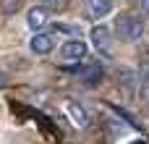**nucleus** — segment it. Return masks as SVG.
I'll return each instance as SVG.
<instances>
[{
  "label": "nucleus",
  "mask_w": 149,
  "mask_h": 144,
  "mask_svg": "<svg viewBox=\"0 0 149 144\" xmlns=\"http://www.w3.org/2000/svg\"><path fill=\"white\" fill-rule=\"evenodd\" d=\"M21 3H24V0H3V10H5V13H13V10L21 8Z\"/></svg>",
  "instance_id": "obj_9"
},
{
  "label": "nucleus",
  "mask_w": 149,
  "mask_h": 144,
  "mask_svg": "<svg viewBox=\"0 0 149 144\" xmlns=\"http://www.w3.org/2000/svg\"><path fill=\"white\" fill-rule=\"evenodd\" d=\"M0 84H3V81H0Z\"/></svg>",
  "instance_id": "obj_11"
},
{
  "label": "nucleus",
  "mask_w": 149,
  "mask_h": 144,
  "mask_svg": "<svg viewBox=\"0 0 149 144\" xmlns=\"http://www.w3.org/2000/svg\"><path fill=\"white\" fill-rule=\"evenodd\" d=\"M26 24H29V29L42 31V29L50 24V13H47L45 8H31V10H29V16H26Z\"/></svg>",
  "instance_id": "obj_8"
},
{
  "label": "nucleus",
  "mask_w": 149,
  "mask_h": 144,
  "mask_svg": "<svg viewBox=\"0 0 149 144\" xmlns=\"http://www.w3.org/2000/svg\"><path fill=\"white\" fill-rule=\"evenodd\" d=\"M65 115H68V121L73 123V126H79V129H86V123H89V118H86V110L79 105V102H73V100H68L65 105Z\"/></svg>",
  "instance_id": "obj_5"
},
{
  "label": "nucleus",
  "mask_w": 149,
  "mask_h": 144,
  "mask_svg": "<svg viewBox=\"0 0 149 144\" xmlns=\"http://www.w3.org/2000/svg\"><path fill=\"white\" fill-rule=\"evenodd\" d=\"M89 37H92V45L100 55H105V58L113 55V31L107 26H94Z\"/></svg>",
  "instance_id": "obj_2"
},
{
  "label": "nucleus",
  "mask_w": 149,
  "mask_h": 144,
  "mask_svg": "<svg viewBox=\"0 0 149 144\" xmlns=\"http://www.w3.org/2000/svg\"><path fill=\"white\" fill-rule=\"evenodd\" d=\"M84 10L89 18H105L113 10V0H84Z\"/></svg>",
  "instance_id": "obj_6"
},
{
  "label": "nucleus",
  "mask_w": 149,
  "mask_h": 144,
  "mask_svg": "<svg viewBox=\"0 0 149 144\" xmlns=\"http://www.w3.org/2000/svg\"><path fill=\"white\" fill-rule=\"evenodd\" d=\"M29 47H31V52H37V55H47V52H52V47H55V34H50V31H37V34L31 37Z\"/></svg>",
  "instance_id": "obj_4"
},
{
  "label": "nucleus",
  "mask_w": 149,
  "mask_h": 144,
  "mask_svg": "<svg viewBox=\"0 0 149 144\" xmlns=\"http://www.w3.org/2000/svg\"><path fill=\"white\" fill-rule=\"evenodd\" d=\"M68 3H71V0H45V5L55 8V10H63V8H68Z\"/></svg>",
  "instance_id": "obj_10"
},
{
  "label": "nucleus",
  "mask_w": 149,
  "mask_h": 144,
  "mask_svg": "<svg viewBox=\"0 0 149 144\" xmlns=\"http://www.w3.org/2000/svg\"><path fill=\"white\" fill-rule=\"evenodd\" d=\"M73 71L79 73V79H81L84 84H100V79H102V68H100V63H86V66L73 68Z\"/></svg>",
  "instance_id": "obj_7"
},
{
  "label": "nucleus",
  "mask_w": 149,
  "mask_h": 144,
  "mask_svg": "<svg viewBox=\"0 0 149 144\" xmlns=\"http://www.w3.org/2000/svg\"><path fill=\"white\" fill-rule=\"evenodd\" d=\"M115 34H118V39H120V42L134 45V42H139V39H141V34H144V21H141L139 16L123 13V16H118V18H115Z\"/></svg>",
  "instance_id": "obj_1"
},
{
  "label": "nucleus",
  "mask_w": 149,
  "mask_h": 144,
  "mask_svg": "<svg viewBox=\"0 0 149 144\" xmlns=\"http://www.w3.org/2000/svg\"><path fill=\"white\" fill-rule=\"evenodd\" d=\"M84 55H86V45L81 42V39H68L63 47H60V58L65 60V63H79V60H84Z\"/></svg>",
  "instance_id": "obj_3"
}]
</instances>
